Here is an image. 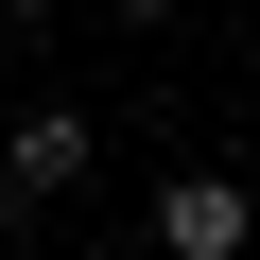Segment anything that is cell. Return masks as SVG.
Segmentation results:
<instances>
[{
	"mask_svg": "<svg viewBox=\"0 0 260 260\" xmlns=\"http://www.w3.org/2000/svg\"><path fill=\"white\" fill-rule=\"evenodd\" d=\"M156 260H260V191L243 174H174L156 191Z\"/></svg>",
	"mask_w": 260,
	"mask_h": 260,
	"instance_id": "6da1fadb",
	"label": "cell"
},
{
	"mask_svg": "<svg viewBox=\"0 0 260 260\" xmlns=\"http://www.w3.org/2000/svg\"><path fill=\"white\" fill-rule=\"evenodd\" d=\"M87 156H104V139H87V104H35V121H18V139H0V174H18L35 208H52V191H70Z\"/></svg>",
	"mask_w": 260,
	"mask_h": 260,
	"instance_id": "7a4b0ae2",
	"label": "cell"
},
{
	"mask_svg": "<svg viewBox=\"0 0 260 260\" xmlns=\"http://www.w3.org/2000/svg\"><path fill=\"white\" fill-rule=\"evenodd\" d=\"M104 18H174V0H104Z\"/></svg>",
	"mask_w": 260,
	"mask_h": 260,
	"instance_id": "3957f363",
	"label": "cell"
},
{
	"mask_svg": "<svg viewBox=\"0 0 260 260\" xmlns=\"http://www.w3.org/2000/svg\"><path fill=\"white\" fill-rule=\"evenodd\" d=\"M18 208H35V191H18V174H0V225H18Z\"/></svg>",
	"mask_w": 260,
	"mask_h": 260,
	"instance_id": "277c9868",
	"label": "cell"
}]
</instances>
